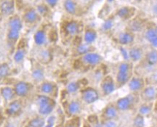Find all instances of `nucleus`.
I'll list each match as a JSON object with an SVG mask.
<instances>
[{
    "instance_id": "f704fd0d",
    "label": "nucleus",
    "mask_w": 157,
    "mask_h": 127,
    "mask_svg": "<svg viewBox=\"0 0 157 127\" xmlns=\"http://www.w3.org/2000/svg\"><path fill=\"white\" fill-rule=\"evenodd\" d=\"M26 52L23 48H18L13 54V60L17 63H20L24 60Z\"/></svg>"
},
{
    "instance_id": "cd10ccee",
    "label": "nucleus",
    "mask_w": 157,
    "mask_h": 127,
    "mask_svg": "<svg viewBox=\"0 0 157 127\" xmlns=\"http://www.w3.org/2000/svg\"><path fill=\"white\" fill-rule=\"evenodd\" d=\"M63 8L68 14L74 15L77 13V4L75 0H65Z\"/></svg>"
},
{
    "instance_id": "a18cd8bd",
    "label": "nucleus",
    "mask_w": 157,
    "mask_h": 127,
    "mask_svg": "<svg viewBox=\"0 0 157 127\" xmlns=\"http://www.w3.org/2000/svg\"><path fill=\"white\" fill-rule=\"evenodd\" d=\"M4 127H15L14 125L13 124H11V123H7V124H6L5 125V126Z\"/></svg>"
},
{
    "instance_id": "a878e982",
    "label": "nucleus",
    "mask_w": 157,
    "mask_h": 127,
    "mask_svg": "<svg viewBox=\"0 0 157 127\" xmlns=\"http://www.w3.org/2000/svg\"><path fill=\"white\" fill-rule=\"evenodd\" d=\"M34 43L37 46H42L47 42L46 31L43 29H39L34 35Z\"/></svg>"
},
{
    "instance_id": "f3484780",
    "label": "nucleus",
    "mask_w": 157,
    "mask_h": 127,
    "mask_svg": "<svg viewBox=\"0 0 157 127\" xmlns=\"http://www.w3.org/2000/svg\"><path fill=\"white\" fill-rule=\"evenodd\" d=\"M13 88H14L16 97L20 98H24L30 92L31 85L30 84L24 81H20L15 84Z\"/></svg>"
},
{
    "instance_id": "a211bd4d",
    "label": "nucleus",
    "mask_w": 157,
    "mask_h": 127,
    "mask_svg": "<svg viewBox=\"0 0 157 127\" xmlns=\"http://www.w3.org/2000/svg\"><path fill=\"white\" fill-rule=\"evenodd\" d=\"M135 13H136V9L135 7L124 6L117 9L116 15L123 21H129L135 16Z\"/></svg>"
},
{
    "instance_id": "7ed1b4c3",
    "label": "nucleus",
    "mask_w": 157,
    "mask_h": 127,
    "mask_svg": "<svg viewBox=\"0 0 157 127\" xmlns=\"http://www.w3.org/2000/svg\"><path fill=\"white\" fill-rule=\"evenodd\" d=\"M100 99V93L93 87H84L80 90V100L87 105H91Z\"/></svg>"
},
{
    "instance_id": "393cba45",
    "label": "nucleus",
    "mask_w": 157,
    "mask_h": 127,
    "mask_svg": "<svg viewBox=\"0 0 157 127\" xmlns=\"http://www.w3.org/2000/svg\"><path fill=\"white\" fill-rule=\"evenodd\" d=\"M40 15L38 14L36 9L31 8L27 10L23 15V19L25 23H34L39 21Z\"/></svg>"
},
{
    "instance_id": "37998d69",
    "label": "nucleus",
    "mask_w": 157,
    "mask_h": 127,
    "mask_svg": "<svg viewBox=\"0 0 157 127\" xmlns=\"http://www.w3.org/2000/svg\"><path fill=\"white\" fill-rule=\"evenodd\" d=\"M82 127H93V126H92V125L90 124V123L88 121H84Z\"/></svg>"
},
{
    "instance_id": "f8f14e48",
    "label": "nucleus",
    "mask_w": 157,
    "mask_h": 127,
    "mask_svg": "<svg viewBox=\"0 0 157 127\" xmlns=\"http://www.w3.org/2000/svg\"><path fill=\"white\" fill-rule=\"evenodd\" d=\"M129 61L132 63H139L143 60L145 56V52L140 47H131L127 51Z\"/></svg>"
},
{
    "instance_id": "473e14b6",
    "label": "nucleus",
    "mask_w": 157,
    "mask_h": 127,
    "mask_svg": "<svg viewBox=\"0 0 157 127\" xmlns=\"http://www.w3.org/2000/svg\"><path fill=\"white\" fill-rule=\"evenodd\" d=\"M31 77L36 82L42 83L44 79V72L42 68H36L33 70L32 73H31Z\"/></svg>"
},
{
    "instance_id": "8fccbe9b",
    "label": "nucleus",
    "mask_w": 157,
    "mask_h": 127,
    "mask_svg": "<svg viewBox=\"0 0 157 127\" xmlns=\"http://www.w3.org/2000/svg\"><path fill=\"white\" fill-rule=\"evenodd\" d=\"M59 127H63V126H59Z\"/></svg>"
},
{
    "instance_id": "3c124183",
    "label": "nucleus",
    "mask_w": 157,
    "mask_h": 127,
    "mask_svg": "<svg viewBox=\"0 0 157 127\" xmlns=\"http://www.w3.org/2000/svg\"><path fill=\"white\" fill-rule=\"evenodd\" d=\"M154 127H157V124H156V126H155Z\"/></svg>"
},
{
    "instance_id": "a19ab883",
    "label": "nucleus",
    "mask_w": 157,
    "mask_h": 127,
    "mask_svg": "<svg viewBox=\"0 0 157 127\" xmlns=\"http://www.w3.org/2000/svg\"><path fill=\"white\" fill-rule=\"evenodd\" d=\"M56 122V117L55 116H49L48 118L46 120L44 127H53Z\"/></svg>"
},
{
    "instance_id": "2eb2a0df",
    "label": "nucleus",
    "mask_w": 157,
    "mask_h": 127,
    "mask_svg": "<svg viewBox=\"0 0 157 127\" xmlns=\"http://www.w3.org/2000/svg\"><path fill=\"white\" fill-rule=\"evenodd\" d=\"M40 92L42 95H48L55 98V95H57L58 87L54 82L50 81H43L40 84Z\"/></svg>"
},
{
    "instance_id": "20e7f679",
    "label": "nucleus",
    "mask_w": 157,
    "mask_h": 127,
    "mask_svg": "<svg viewBox=\"0 0 157 127\" xmlns=\"http://www.w3.org/2000/svg\"><path fill=\"white\" fill-rule=\"evenodd\" d=\"M100 87H101L102 95L104 97L111 95L117 89L114 78L112 76L109 75V74L105 75L103 77V79L101 80Z\"/></svg>"
},
{
    "instance_id": "72a5a7b5",
    "label": "nucleus",
    "mask_w": 157,
    "mask_h": 127,
    "mask_svg": "<svg viewBox=\"0 0 157 127\" xmlns=\"http://www.w3.org/2000/svg\"><path fill=\"white\" fill-rule=\"evenodd\" d=\"M63 127H82L80 118L78 116H74L69 118L65 122Z\"/></svg>"
},
{
    "instance_id": "412c9836",
    "label": "nucleus",
    "mask_w": 157,
    "mask_h": 127,
    "mask_svg": "<svg viewBox=\"0 0 157 127\" xmlns=\"http://www.w3.org/2000/svg\"><path fill=\"white\" fill-rule=\"evenodd\" d=\"M97 37L98 33L94 28L91 27H87L84 29L83 35V41L84 43L92 45L97 39Z\"/></svg>"
},
{
    "instance_id": "bb28decb",
    "label": "nucleus",
    "mask_w": 157,
    "mask_h": 127,
    "mask_svg": "<svg viewBox=\"0 0 157 127\" xmlns=\"http://www.w3.org/2000/svg\"><path fill=\"white\" fill-rule=\"evenodd\" d=\"M45 123H46V120L44 117L39 115L30 119L24 127H44Z\"/></svg>"
},
{
    "instance_id": "09e8293b",
    "label": "nucleus",
    "mask_w": 157,
    "mask_h": 127,
    "mask_svg": "<svg viewBox=\"0 0 157 127\" xmlns=\"http://www.w3.org/2000/svg\"><path fill=\"white\" fill-rule=\"evenodd\" d=\"M107 1L109 2H111H111H113L114 1V0H107Z\"/></svg>"
},
{
    "instance_id": "79ce46f5",
    "label": "nucleus",
    "mask_w": 157,
    "mask_h": 127,
    "mask_svg": "<svg viewBox=\"0 0 157 127\" xmlns=\"http://www.w3.org/2000/svg\"><path fill=\"white\" fill-rule=\"evenodd\" d=\"M59 0H45L46 5L51 9L55 8L58 4Z\"/></svg>"
},
{
    "instance_id": "864d4df0",
    "label": "nucleus",
    "mask_w": 157,
    "mask_h": 127,
    "mask_svg": "<svg viewBox=\"0 0 157 127\" xmlns=\"http://www.w3.org/2000/svg\"><path fill=\"white\" fill-rule=\"evenodd\" d=\"M131 127H132V126H131Z\"/></svg>"
},
{
    "instance_id": "39448f33",
    "label": "nucleus",
    "mask_w": 157,
    "mask_h": 127,
    "mask_svg": "<svg viewBox=\"0 0 157 127\" xmlns=\"http://www.w3.org/2000/svg\"><path fill=\"white\" fill-rule=\"evenodd\" d=\"M146 85V78L144 76L137 75L135 73L127 84L129 92L138 94L144 89Z\"/></svg>"
},
{
    "instance_id": "e433bc0d",
    "label": "nucleus",
    "mask_w": 157,
    "mask_h": 127,
    "mask_svg": "<svg viewBox=\"0 0 157 127\" xmlns=\"http://www.w3.org/2000/svg\"><path fill=\"white\" fill-rule=\"evenodd\" d=\"M10 67L7 62H2L0 64V80L5 79L10 75Z\"/></svg>"
},
{
    "instance_id": "4be33fe9",
    "label": "nucleus",
    "mask_w": 157,
    "mask_h": 127,
    "mask_svg": "<svg viewBox=\"0 0 157 127\" xmlns=\"http://www.w3.org/2000/svg\"><path fill=\"white\" fill-rule=\"evenodd\" d=\"M0 10L4 15L12 16L15 11V2L13 0H5L0 5Z\"/></svg>"
},
{
    "instance_id": "7c9ffc66",
    "label": "nucleus",
    "mask_w": 157,
    "mask_h": 127,
    "mask_svg": "<svg viewBox=\"0 0 157 127\" xmlns=\"http://www.w3.org/2000/svg\"><path fill=\"white\" fill-rule=\"evenodd\" d=\"M132 127H146V118L136 113L132 120Z\"/></svg>"
},
{
    "instance_id": "58836bf2",
    "label": "nucleus",
    "mask_w": 157,
    "mask_h": 127,
    "mask_svg": "<svg viewBox=\"0 0 157 127\" xmlns=\"http://www.w3.org/2000/svg\"><path fill=\"white\" fill-rule=\"evenodd\" d=\"M132 24H131V27L129 28V30L132 31L133 33H135V31H140L143 28V23L140 21H132Z\"/></svg>"
},
{
    "instance_id": "f257e3e1",
    "label": "nucleus",
    "mask_w": 157,
    "mask_h": 127,
    "mask_svg": "<svg viewBox=\"0 0 157 127\" xmlns=\"http://www.w3.org/2000/svg\"><path fill=\"white\" fill-rule=\"evenodd\" d=\"M114 103L119 113L128 112L136 109L140 103V95L138 93L129 92L128 95L118 99Z\"/></svg>"
},
{
    "instance_id": "5701e85b",
    "label": "nucleus",
    "mask_w": 157,
    "mask_h": 127,
    "mask_svg": "<svg viewBox=\"0 0 157 127\" xmlns=\"http://www.w3.org/2000/svg\"><path fill=\"white\" fill-rule=\"evenodd\" d=\"M0 95L2 98L7 102H11L14 100L16 95L15 93L14 88L10 87V86H5L0 89Z\"/></svg>"
},
{
    "instance_id": "9b49d317",
    "label": "nucleus",
    "mask_w": 157,
    "mask_h": 127,
    "mask_svg": "<svg viewBox=\"0 0 157 127\" xmlns=\"http://www.w3.org/2000/svg\"><path fill=\"white\" fill-rule=\"evenodd\" d=\"M23 110V103L20 99H15L10 102L5 110V113L10 117H15L19 116Z\"/></svg>"
},
{
    "instance_id": "4468645a",
    "label": "nucleus",
    "mask_w": 157,
    "mask_h": 127,
    "mask_svg": "<svg viewBox=\"0 0 157 127\" xmlns=\"http://www.w3.org/2000/svg\"><path fill=\"white\" fill-rule=\"evenodd\" d=\"M143 36L152 49L157 50V30L156 26H148L146 28L143 33Z\"/></svg>"
},
{
    "instance_id": "c85d7f7f",
    "label": "nucleus",
    "mask_w": 157,
    "mask_h": 127,
    "mask_svg": "<svg viewBox=\"0 0 157 127\" xmlns=\"http://www.w3.org/2000/svg\"><path fill=\"white\" fill-rule=\"evenodd\" d=\"M81 84L78 81H71L66 85V91L68 95H75L82 89Z\"/></svg>"
},
{
    "instance_id": "6e6552de",
    "label": "nucleus",
    "mask_w": 157,
    "mask_h": 127,
    "mask_svg": "<svg viewBox=\"0 0 157 127\" xmlns=\"http://www.w3.org/2000/svg\"><path fill=\"white\" fill-rule=\"evenodd\" d=\"M140 102L155 103L157 100V87L155 85L147 84L139 93Z\"/></svg>"
},
{
    "instance_id": "6ab92c4d",
    "label": "nucleus",
    "mask_w": 157,
    "mask_h": 127,
    "mask_svg": "<svg viewBox=\"0 0 157 127\" xmlns=\"http://www.w3.org/2000/svg\"><path fill=\"white\" fill-rule=\"evenodd\" d=\"M63 30L67 36L74 37L77 35L80 31L79 23L76 21H70L65 23Z\"/></svg>"
},
{
    "instance_id": "9d476101",
    "label": "nucleus",
    "mask_w": 157,
    "mask_h": 127,
    "mask_svg": "<svg viewBox=\"0 0 157 127\" xmlns=\"http://www.w3.org/2000/svg\"><path fill=\"white\" fill-rule=\"evenodd\" d=\"M135 39V34L129 29L121 31L118 34L117 42L121 46H131L134 43Z\"/></svg>"
},
{
    "instance_id": "4c0bfd02",
    "label": "nucleus",
    "mask_w": 157,
    "mask_h": 127,
    "mask_svg": "<svg viewBox=\"0 0 157 127\" xmlns=\"http://www.w3.org/2000/svg\"><path fill=\"white\" fill-rule=\"evenodd\" d=\"M36 10L38 13V14L40 15V17L46 16L50 11V7L46 4H40V5H37Z\"/></svg>"
},
{
    "instance_id": "49530a36",
    "label": "nucleus",
    "mask_w": 157,
    "mask_h": 127,
    "mask_svg": "<svg viewBox=\"0 0 157 127\" xmlns=\"http://www.w3.org/2000/svg\"><path fill=\"white\" fill-rule=\"evenodd\" d=\"M155 122H156V124H157V112H156V116H155Z\"/></svg>"
},
{
    "instance_id": "2f4dec72",
    "label": "nucleus",
    "mask_w": 157,
    "mask_h": 127,
    "mask_svg": "<svg viewBox=\"0 0 157 127\" xmlns=\"http://www.w3.org/2000/svg\"><path fill=\"white\" fill-rule=\"evenodd\" d=\"M20 34H21V31L15 30V29H10L8 28V31H7V40L10 43L12 44H15L17 42V40L20 38Z\"/></svg>"
},
{
    "instance_id": "0eeeda50",
    "label": "nucleus",
    "mask_w": 157,
    "mask_h": 127,
    "mask_svg": "<svg viewBox=\"0 0 157 127\" xmlns=\"http://www.w3.org/2000/svg\"><path fill=\"white\" fill-rule=\"evenodd\" d=\"M119 113H120L117 110L115 103H109L103 107L99 118L101 121L118 120Z\"/></svg>"
},
{
    "instance_id": "1a4fd4ad",
    "label": "nucleus",
    "mask_w": 157,
    "mask_h": 127,
    "mask_svg": "<svg viewBox=\"0 0 157 127\" xmlns=\"http://www.w3.org/2000/svg\"><path fill=\"white\" fill-rule=\"evenodd\" d=\"M82 110V102L80 99H74L68 101L65 107V111L68 118L78 116Z\"/></svg>"
},
{
    "instance_id": "c9c22d12",
    "label": "nucleus",
    "mask_w": 157,
    "mask_h": 127,
    "mask_svg": "<svg viewBox=\"0 0 157 127\" xmlns=\"http://www.w3.org/2000/svg\"><path fill=\"white\" fill-rule=\"evenodd\" d=\"M113 25H114V17H109L105 19L103 24H102L101 29L104 32H108V31H111L113 28Z\"/></svg>"
},
{
    "instance_id": "ea45409f",
    "label": "nucleus",
    "mask_w": 157,
    "mask_h": 127,
    "mask_svg": "<svg viewBox=\"0 0 157 127\" xmlns=\"http://www.w3.org/2000/svg\"><path fill=\"white\" fill-rule=\"evenodd\" d=\"M101 122L103 127H119V124L118 120L101 121Z\"/></svg>"
},
{
    "instance_id": "423d86ee",
    "label": "nucleus",
    "mask_w": 157,
    "mask_h": 127,
    "mask_svg": "<svg viewBox=\"0 0 157 127\" xmlns=\"http://www.w3.org/2000/svg\"><path fill=\"white\" fill-rule=\"evenodd\" d=\"M80 62L87 67H95L103 62V58L95 52H90L80 56Z\"/></svg>"
},
{
    "instance_id": "b1692460",
    "label": "nucleus",
    "mask_w": 157,
    "mask_h": 127,
    "mask_svg": "<svg viewBox=\"0 0 157 127\" xmlns=\"http://www.w3.org/2000/svg\"><path fill=\"white\" fill-rule=\"evenodd\" d=\"M23 27L22 19L18 15H12L8 20V28L21 31Z\"/></svg>"
},
{
    "instance_id": "c756f323",
    "label": "nucleus",
    "mask_w": 157,
    "mask_h": 127,
    "mask_svg": "<svg viewBox=\"0 0 157 127\" xmlns=\"http://www.w3.org/2000/svg\"><path fill=\"white\" fill-rule=\"evenodd\" d=\"M92 45L90 44H87L84 42L78 43V44L76 47V52L78 55L82 56L84 54H87L88 52H93V47Z\"/></svg>"
},
{
    "instance_id": "f03ea898",
    "label": "nucleus",
    "mask_w": 157,
    "mask_h": 127,
    "mask_svg": "<svg viewBox=\"0 0 157 127\" xmlns=\"http://www.w3.org/2000/svg\"><path fill=\"white\" fill-rule=\"evenodd\" d=\"M36 104L39 115L46 117L50 116L54 111L56 107V100L53 97L40 94L36 97Z\"/></svg>"
},
{
    "instance_id": "dca6fc26",
    "label": "nucleus",
    "mask_w": 157,
    "mask_h": 127,
    "mask_svg": "<svg viewBox=\"0 0 157 127\" xmlns=\"http://www.w3.org/2000/svg\"><path fill=\"white\" fill-rule=\"evenodd\" d=\"M133 75H134V72L117 71V74L114 78L117 89H120L124 87L125 85H127Z\"/></svg>"
},
{
    "instance_id": "de8ad7c7",
    "label": "nucleus",
    "mask_w": 157,
    "mask_h": 127,
    "mask_svg": "<svg viewBox=\"0 0 157 127\" xmlns=\"http://www.w3.org/2000/svg\"><path fill=\"white\" fill-rule=\"evenodd\" d=\"M135 1L136 2L140 3V2H143V0H135Z\"/></svg>"
},
{
    "instance_id": "603ef678",
    "label": "nucleus",
    "mask_w": 157,
    "mask_h": 127,
    "mask_svg": "<svg viewBox=\"0 0 157 127\" xmlns=\"http://www.w3.org/2000/svg\"><path fill=\"white\" fill-rule=\"evenodd\" d=\"M155 103H157V100H156V102H155Z\"/></svg>"
},
{
    "instance_id": "aec40b11",
    "label": "nucleus",
    "mask_w": 157,
    "mask_h": 127,
    "mask_svg": "<svg viewBox=\"0 0 157 127\" xmlns=\"http://www.w3.org/2000/svg\"><path fill=\"white\" fill-rule=\"evenodd\" d=\"M142 61L149 66L157 67V50L151 48L146 52Z\"/></svg>"
},
{
    "instance_id": "c03bdc74",
    "label": "nucleus",
    "mask_w": 157,
    "mask_h": 127,
    "mask_svg": "<svg viewBox=\"0 0 157 127\" xmlns=\"http://www.w3.org/2000/svg\"><path fill=\"white\" fill-rule=\"evenodd\" d=\"M153 13H154V14L157 15V3L155 5H154V7H153Z\"/></svg>"
},
{
    "instance_id": "ddd939ff",
    "label": "nucleus",
    "mask_w": 157,
    "mask_h": 127,
    "mask_svg": "<svg viewBox=\"0 0 157 127\" xmlns=\"http://www.w3.org/2000/svg\"><path fill=\"white\" fill-rule=\"evenodd\" d=\"M155 111V103L140 102L136 107V113L145 118L152 116Z\"/></svg>"
}]
</instances>
